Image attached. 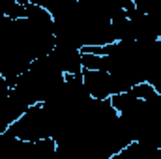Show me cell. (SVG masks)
Returning a JSON list of instances; mask_svg holds the SVG:
<instances>
[{
    "mask_svg": "<svg viewBox=\"0 0 161 159\" xmlns=\"http://www.w3.org/2000/svg\"><path fill=\"white\" fill-rule=\"evenodd\" d=\"M82 82L88 94L96 99H109L116 94L113 77L107 69H82Z\"/></svg>",
    "mask_w": 161,
    "mask_h": 159,
    "instance_id": "cell-1",
    "label": "cell"
}]
</instances>
